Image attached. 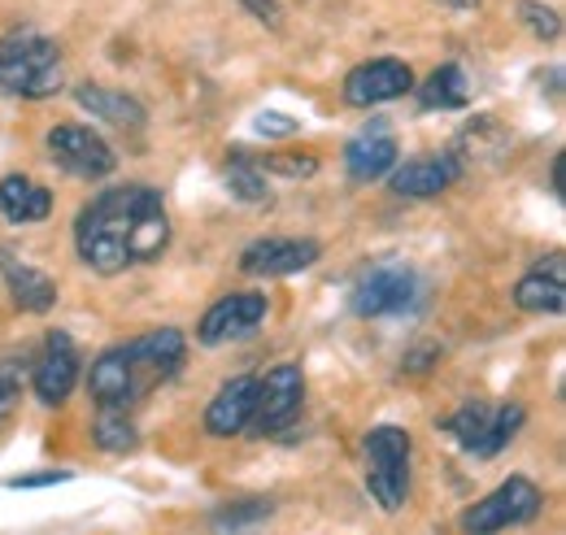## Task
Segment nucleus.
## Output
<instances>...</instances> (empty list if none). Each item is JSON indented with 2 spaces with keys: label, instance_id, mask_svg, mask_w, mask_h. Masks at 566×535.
<instances>
[{
  "label": "nucleus",
  "instance_id": "f257e3e1",
  "mask_svg": "<svg viewBox=\"0 0 566 535\" xmlns=\"http://www.w3.org/2000/svg\"><path fill=\"white\" fill-rule=\"evenodd\" d=\"M153 201H157L153 188H114L87 204L74 222V244L83 266H92L96 274H123L132 266V235Z\"/></svg>",
  "mask_w": 566,
  "mask_h": 535
},
{
  "label": "nucleus",
  "instance_id": "f03ea898",
  "mask_svg": "<svg viewBox=\"0 0 566 535\" xmlns=\"http://www.w3.org/2000/svg\"><path fill=\"white\" fill-rule=\"evenodd\" d=\"M0 92L27 101L62 92V49L40 31H9L0 40Z\"/></svg>",
  "mask_w": 566,
  "mask_h": 535
},
{
  "label": "nucleus",
  "instance_id": "7ed1b4c3",
  "mask_svg": "<svg viewBox=\"0 0 566 535\" xmlns=\"http://www.w3.org/2000/svg\"><path fill=\"white\" fill-rule=\"evenodd\" d=\"M366 487L379 510H401L410 496V436L401 427H375L366 436Z\"/></svg>",
  "mask_w": 566,
  "mask_h": 535
},
{
  "label": "nucleus",
  "instance_id": "20e7f679",
  "mask_svg": "<svg viewBox=\"0 0 566 535\" xmlns=\"http://www.w3.org/2000/svg\"><path fill=\"white\" fill-rule=\"evenodd\" d=\"M527 422V409L523 405H501V409H489V405H462L458 413L444 418V431L480 462L496 458Z\"/></svg>",
  "mask_w": 566,
  "mask_h": 535
},
{
  "label": "nucleus",
  "instance_id": "39448f33",
  "mask_svg": "<svg viewBox=\"0 0 566 535\" xmlns=\"http://www.w3.org/2000/svg\"><path fill=\"white\" fill-rule=\"evenodd\" d=\"M536 510H541L536 483L523 479V474H514V479H505L496 492H489L484 501H475V505L462 514V532L496 535V532H505V527H523V523L536 518Z\"/></svg>",
  "mask_w": 566,
  "mask_h": 535
},
{
  "label": "nucleus",
  "instance_id": "423d86ee",
  "mask_svg": "<svg viewBox=\"0 0 566 535\" xmlns=\"http://www.w3.org/2000/svg\"><path fill=\"white\" fill-rule=\"evenodd\" d=\"M423 301L419 274L406 266H379L370 270L354 287V314L357 318H401Z\"/></svg>",
  "mask_w": 566,
  "mask_h": 535
},
{
  "label": "nucleus",
  "instance_id": "0eeeda50",
  "mask_svg": "<svg viewBox=\"0 0 566 535\" xmlns=\"http://www.w3.org/2000/svg\"><path fill=\"white\" fill-rule=\"evenodd\" d=\"M49 157L57 161V170H66L74 179H105L114 175V148L78 123H57L49 132Z\"/></svg>",
  "mask_w": 566,
  "mask_h": 535
},
{
  "label": "nucleus",
  "instance_id": "6e6552de",
  "mask_svg": "<svg viewBox=\"0 0 566 535\" xmlns=\"http://www.w3.org/2000/svg\"><path fill=\"white\" fill-rule=\"evenodd\" d=\"M305 401V379H301V366H275L266 379H258V397H253V422L249 431L258 436H275L283 431L296 409Z\"/></svg>",
  "mask_w": 566,
  "mask_h": 535
},
{
  "label": "nucleus",
  "instance_id": "1a4fd4ad",
  "mask_svg": "<svg viewBox=\"0 0 566 535\" xmlns=\"http://www.w3.org/2000/svg\"><path fill=\"white\" fill-rule=\"evenodd\" d=\"M271 305L262 292H231L222 296L218 305H210V314L201 318V344H231V339H244L266 323Z\"/></svg>",
  "mask_w": 566,
  "mask_h": 535
},
{
  "label": "nucleus",
  "instance_id": "9d476101",
  "mask_svg": "<svg viewBox=\"0 0 566 535\" xmlns=\"http://www.w3.org/2000/svg\"><path fill=\"white\" fill-rule=\"evenodd\" d=\"M415 87V70L397 57H379V62H366L345 78V101L354 109H370V105H384V101H401L406 92Z\"/></svg>",
  "mask_w": 566,
  "mask_h": 535
},
{
  "label": "nucleus",
  "instance_id": "9b49d317",
  "mask_svg": "<svg viewBox=\"0 0 566 535\" xmlns=\"http://www.w3.org/2000/svg\"><path fill=\"white\" fill-rule=\"evenodd\" d=\"M87 392L101 409H132L140 401V384H136V370H132V353L127 344L118 348H105L96 361H92V375H87Z\"/></svg>",
  "mask_w": 566,
  "mask_h": 535
},
{
  "label": "nucleus",
  "instance_id": "f8f14e48",
  "mask_svg": "<svg viewBox=\"0 0 566 535\" xmlns=\"http://www.w3.org/2000/svg\"><path fill=\"white\" fill-rule=\"evenodd\" d=\"M127 353H132V370H136V384H140L144 397L157 384L175 379V370L184 366V335L175 327H161V332H148L136 344H127Z\"/></svg>",
  "mask_w": 566,
  "mask_h": 535
},
{
  "label": "nucleus",
  "instance_id": "ddd939ff",
  "mask_svg": "<svg viewBox=\"0 0 566 535\" xmlns=\"http://www.w3.org/2000/svg\"><path fill=\"white\" fill-rule=\"evenodd\" d=\"M78 384V353H74V339L66 332H53L44 339V353L35 361V375H31V388L44 405H62Z\"/></svg>",
  "mask_w": 566,
  "mask_h": 535
},
{
  "label": "nucleus",
  "instance_id": "4468645a",
  "mask_svg": "<svg viewBox=\"0 0 566 535\" xmlns=\"http://www.w3.org/2000/svg\"><path fill=\"white\" fill-rule=\"evenodd\" d=\"M323 258V244L318 240H287V235H275V240H258L244 249L240 258V270L244 274H296V270H310Z\"/></svg>",
  "mask_w": 566,
  "mask_h": 535
},
{
  "label": "nucleus",
  "instance_id": "2eb2a0df",
  "mask_svg": "<svg viewBox=\"0 0 566 535\" xmlns=\"http://www.w3.org/2000/svg\"><path fill=\"white\" fill-rule=\"evenodd\" d=\"M514 301L518 310L527 314H563L566 305V258L563 253H549L541 266H532L518 287H514Z\"/></svg>",
  "mask_w": 566,
  "mask_h": 535
},
{
  "label": "nucleus",
  "instance_id": "dca6fc26",
  "mask_svg": "<svg viewBox=\"0 0 566 535\" xmlns=\"http://www.w3.org/2000/svg\"><path fill=\"white\" fill-rule=\"evenodd\" d=\"M392 179V192L397 197H440L444 188H453V179L462 175V166H458V157H440V153H431V157H410L406 166H392L388 170Z\"/></svg>",
  "mask_w": 566,
  "mask_h": 535
},
{
  "label": "nucleus",
  "instance_id": "f3484780",
  "mask_svg": "<svg viewBox=\"0 0 566 535\" xmlns=\"http://www.w3.org/2000/svg\"><path fill=\"white\" fill-rule=\"evenodd\" d=\"M253 397H258V379H249V375L222 384V392L206 409V431L218 436V440H231V436L249 431V422H253Z\"/></svg>",
  "mask_w": 566,
  "mask_h": 535
},
{
  "label": "nucleus",
  "instance_id": "a211bd4d",
  "mask_svg": "<svg viewBox=\"0 0 566 535\" xmlns=\"http://www.w3.org/2000/svg\"><path fill=\"white\" fill-rule=\"evenodd\" d=\"M0 213L18 227H31V222H44L53 213V192L40 188L35 179L27 175H9L0 179Z\"/></svg>",
  "mask_w": 566,
  "mask_h": 535
},
{
  "label": "nucleus",
  "instance_id": "6ab92c4d",
  "mask_svg": "<svg viewBox=\"0 0 566 535\" xmlns=\"http://www.w3.org/2000/svg\"><path fill=\"white\" fill-rule=\"evenodd\" d=\"M4 270V283L13 292V301L27 310V314H49L53 301H57V283L44 274V270L27 266V262H13V258H0Z\"/></svg>",
  "mask_w": 566,
  "mask_h": 535
},
{
  "label": "nucleus",
  "instance_id": "aec40b11",
  "mask_svg": "<svg viewBox=\"0 0 566 535\" xmlns=\"http://www.w3.org/2000/svg\"><path fill=\"white\" fill-rule=\"evenodd\" d=\"M392 166H397V144H392L388 132L357 135L354 144H349V153H345V170H349V179H357V183L384 179Z\"/></svg>",
  "mask_w": 566,
  "mask_h": 535
},
{
  "label": "nucleus",
  "instance_id": "412c9836",
  "mask_svg": "<svg viewBox=\"0 0 566 535\" xmlns=\"http://www.w3.org/2000/svg\"><path fill=\"white\" fill-rule=\"evenodd\" d=\"M78 105L92 109L96 118L114 123V127H140L144 123L140 101L127 96V92H109V87H92V83H83V87H78Z\"/></svg>",
  "mask_w": 566,
  "mask_h": 535
},
{
  "label": "nucleus",
  "instance_id": "4be33fe9",
  "mask_svg": "<svg viewBox=\"0 0 566 535\" xmlns=\"http://www.w3.org/2000/svg\"><path fill=\"white\" fill-rule=\"evenodd\" d=\"M467 101H471L467 74H462V66H453V62L431 70V78L419 87V105L423 109H467Z\"/></svg>",
  "mask_w": 566,
  "mask_h": 535
},
{
  "label": "nucleus",
  "instance_id": "5701e85b",
  "mask_svg": "<svg viewBox=\"0 0 566 535\" xmlns=\"http://www.w3.org/2000/svg\"><path fill=\"white\" fill-rule=\"evenodd\" d=\"M92 440L105 449V453H132L140 444V431L136 422L127 418V409H101V418L92 422Z\"/></svg>",
  "mask_w": 566,
  "mask_h": 535
},
{
  "label": "nucleus",
  "instance_id": "b1692460",
  "mask_svg": "<svg viewBox=\"0 0 566 535\" xmlns=\"http://www.w3.org/2000/svg\"><path fill=\"white\" fill-rule=\"evenodd\" d=\"M227 188L240 197V201H266L271 197V183H266V170L249 157V153H235L231 161H227Z\"/></svg>",
  "mask_w": 566,
  "mask_h": 535
},
{
  "label": "nucleus",
  "instance_id": "393cba45",
  "mask_svg": "<svg viewBox=\"0 0 566 535\" xmlns=\"http://www.w3.org/2000/svg\"><path fill=\"white\" fill-rule=\"evenodd\" d=\"M266 175H283V179H310L314 170H318V157H310V153H271V157H262L258 161Z\"/></svg>",
  "mask_w": 566,
  "mask_h": 535
},
{
  "label": "nucleus",
  "instance_id": "a878e982",
  "mask_svg": "<svg viewBox=\"0 0 566 535\" xmlns=\"http://www.w3.org/2000/svg\"><path fill=\"white\" fill-rule=\"evenodd\" d=\"M518 9H523V22L532 27V35H536V40H558L563 18H558L549 4H541V0H518Z\"/></svg>",
  "mask_w": 566,
  "mask_h": 535
},
{
  "label": "nucleus",
  "instance_id": "bb28decb",
  "mask_svg": "<svg viewBox=\"0 0 566 535\" xmlns=\"http://www.w3.org/2000/svg\"><path fill=\"white\" fill-rule=\"evenodd\" d=\"M18 397H22V379H18L13 370H0V427L9 422V413H13Z\"/></svg>",
  "mask_w": 566,
  "mask_h": 535
},
{
  "label": "nucleus",
  "instance_id": "cd10ccee",
  "mask_svg": "<svg viewBox=\"0 0 566 535\" xmlns=\"http://www.w3.org/2000/svg\"><path fill=\"white\" fill-rule=\"evenodd\" d=\"M258 22H266L271 31H280L283 27V0H240Z\"/></svg>",
  "mask_w": 566,
  "mask_h": 535
},
{
  "label": "nucleus",
  "instance_id": "c85d7f7f",
  "mask_svg": "<svg viewBox=\"0 0 566 535\" xmlns=\"http://www.w3.org/2000/svg\"><path fill=\"white\" fill-rule=\"evenodd\" d=\"M66 470H40V474H18L9 479V487H49V483H66Z\"/></svg>",
  "mask_w": 566,
  "mask_h": 535
},
{
  "label": "nucleus",
  "instance_id": "c756f323",
  "mask_svg": "<svg viewBox=\"0 0 566 535\" xmlns=\"http://www.w3.org/2000/svg\"><path fill=\"white\" fill-rule=\"evenodd\" d=\"M292 127H296L292 118H275V114H262V118H258V132H266V135H287Z\"/></svg>",
  "mask_w": 566,
  "mask_h": 535
},
{
  "label": "nucleus",
  "instance_id": "7c9ffc66",
  "mask_svg": "<svg viewBox=\"0 0 566 535\" xmlns=\"http://www.w3.org/2000/svg\"><path fill=\"white\" fill-rule=\"evenodd\" d=\"M440 4H449V9H475L480 0H440Z\"/></svg>",
  "mask_w": 566,
  "mask_h": 535
}]
</instances>
